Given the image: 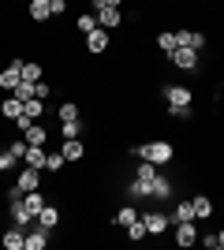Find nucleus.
I'll return each mask as SVG.
<instances>
[{"instance_id": "nucleus-1", "label": "nucleus", "mask_w": 224, "mask_h": 250, "mask_svg": "<svg viewBox=\"0 0 224 250\" xmlns=\"http://www.w3.org/2000/svg\"><path fill=\"white\" fill-rule=\"evenodd\" d=\"M135 157H146V161H153V165H172V142H164V138H157V142H146V146H135L131 149Z\"/></svg>"}, {"instance_id": "nucleus-2", "label": "nucleus", "mask_w": 224, "mask_h": 250, "mask_svg": "<svg viewBox=\"0 0 224 250\" xmlns=\"http://www.w3.org/2000/svg\"><path fill=\"white\" fill-rule=\"evenodd\" d=\"M38 183H41V168H22L19 176H15V187H19V194H30V190H38Z\"/></svg>"}, {"instance_id": "nucleus-3", "label": "nucleus", "mask_w": 224, "mask_h": 250, "mask_svg": "<svg viewBox=\"0 0 224 250\" xmlns=\"http://www.w3.org/2000/svg\"><path fill=\"white\" fill-rule=\"evenodd\" d=\"M198 243V224L194 220H183V224H176V247H194Z\"/></svg>"}, {"instance_id": "nucleus-4", "label": "nucleus", "mask_w": 224, "mask_h": 250, "mask_svg": "<svg viewBox=\"0 0 224 250\" xmlns=\"http://www.w3.org/2000/svg\"><path fill=\"white\" fill-rule=\"evenodd\" d=\"M108 42H112V30H101V26H97V30L86 34V49L94 52V56H101V52L108 49Z\"/></svg>"}, {"instance_id": "nucleus-5", "label": "nucleus", "mask_w": 224, "mask_h": 250, "mask_svg": "<svg viewBox=\"0 0 224 250\" xmlns=\"http://www.w3.org/2000/svg\"><path fill=\"white\" fill-rule=\"evenodd\" d=\"M172 63H176L180 71H194V67H198V52L187 49V45H180V49L172 52Z\"/></svg>"}, {"instance_id": "nucleus-6", "label": "nucleus", "mask_w": 224, "mask_h": 250, "mask_svg": "<svg viewBox=\"0 0 224 250\" xmlns=\"http://www.w3.org/2000/svg\"><path fill=\"white\" fill-rule=\"evenodd\" d=\"M19 79H22V60H11V67L0 71V90H15Z\"/></svg>"}, {"instance_id": "nucleus-7", "label": "nucleus", "mask_w": 224, "mask_h": 250, "mask_svg": "<svg viewBox=\"0 0 224 250\" xmlns=\"http://www.w3.org/2000/svg\"><path fill=\"white\" fill-rule=\"evenodd\" d=\"M176 42L187 45V49H194V52H202L205 49V34L202 30H176Z\"/></svg>"}, {"instance_id": "nucleus-8", "label": "nucleus", "mask_w": 224, "mask_h": 250, "mask_svg": "<svg viewBox=\"0 0 224 250\" xmlns=\"http://www.w3.org/2000/svg\"><path fill=\"white\" fill-rule=\"evenodd\" d=\"M164 101L168 104H191V86H180V83L164 86Z\"/></svg>"}, {"instance_id": "nucleus-9", "label": "nucleus", "mask_w": 224, "mask_h": 250, "mask_svg": "<svg viewBox=\"0 0 224 250\" xmlns=\"http://www.w3.org/2000/svg\"><path fill=\"white\" fill-rule=\"evenodd\" d=\"M142 220H146L149 235H164V231H168V217H164V213H142Z\"/></svg>"}, {"instance_id": "nucleus-10", "label": "nucleus", "mask_w": 224, "mask_h": 250, "mask_svg": "<svg viewBox=\"0 0 224 250\" xmlns=\"http://www.w3.org/2000/svg\"><path fill=\"white\" fill-rule=\"evenodd\" d=\"M26 15H30L34 22H45L49 15H53V0H30V8H26Z\"/></svg>"}, {"instance_id": "nucleus-11", "label": "nucleus", "mask_w": 224, "mask_h": 250, "mask_svg": "<svg viewBox=\"0 0 224 250\" xmlns=\"http://www.w3.org/2000/svg\"><path fill=\"white\" fill-rule=\"evenodd\" d=\"M45 247H49V231H45L41 224H38L34 231H26V247L22 250H45Z\"/></svg>"}, {"instance_id": "nucleus-12", "label": "nucleus", "mask_w": 224, "mask_h": 250, "mask_svg": "<svg viewBox=\"0 0 224 250\" xmlns=\"http://www.w3.org/2000/svg\"><path fill=\"white\" fill-rule=\"evenodd\" d=\"M22 206H26V213H30V217H38V213H41L49 202H45L41 190H30V194H22Z\"/></svg>"}, {"instance_id": "nucleus-13", "label": "nucleus", "mask_w": 224, "mask_h": 250, "mask_svg": "<svg viewBox=\"0 0 224 250\" xmlns=\"http://www.w3.org/2000/svg\"><path fill=\"white\" fill-rule=\"evenodd\" d=\"M38 224H41V228H45V231H53V228H56V224H60V209H56V206H53V202H49V206H45V209H41V213H38Z\"/></svg>"}, {"instance_id": "nucleus-14", "label": "nucleus", "mask_w": 224, "mask_h": 250, "mask_svg": "<svg viewBox=\"0 0 224 250\" xmlns=\"http://www.w3.org/2000/svg\"><path fill=\"white\" fill-rule=\"evenodd\" d=\"M4 247H8V250H22V247H26V231L11 224V228L4 231Z\"/></svg>"}, {"instance_id": "nucleus-15", "label": "nucleus", "mask_w": 224, "mask_h": 250, "mask_svg": "<svg viewBox=\"0 0 224 250\" xmlns=\"http://www.w3.org/2000/svg\"><path fill=\"white\" fill-rule=\"evenodd\" d=\"M22 161L30 168H45V161H49V153H45V146H26V153H22Z\"/></svg>"}, {"instance_id": "nucleus-16", "label": "nucleus", "mask_w": 224, "mask_h": 250, "mask_svg": "<svg viewBox=\"0 0 224 250\" xmlns=\"http://www.w3.org/2000/svg\"><path fill=\"white\" fill-rule=\"evenodd\" d=\"M30 213H26V206H22V198H15L11 202V224H15V228H26V224H30Z\"/></svg>"}, {"instance_id": "nucleus-17", "label": "nucleus", "mask_w": 224, "mask_h": 250, "mask_svg": "<svg viewBox=\"0 0 224 250\" xmlns=\"http://www.w3.org/2000/svg\"><path fill=\"white\" fill-rule=\"evenodd\" d=\"M45 138H49V135H45L41 124H30L26 131H22V142H26V146H45Z\"/></svg>"}, {"instance_id": "nucleus-18", "label": "nucleus", "mask_w": 224, "mask_h": 250, "mask_svg": "<svg viewBox=\"0 0 224 250\" xmlns=\"http://www.w3.org/2000/svg\"><path fill=\"white\" fill-rule=\"evenodd\" d=\"M191 206H194V217H198V220L213 217V202L205 198V194H194V198H191Z\"/></svg>"}, {"instance_id": "nucleus-19", "label": "nucleus", "mask_w": 224, "mask_h": 250, "mask_svg": "<svg viewBox=\"0 0 224 250\" xmlns=\"http://www.w3.org/2000/svg\"><path fill=\"white\" fill-rule=\"evenodd\" d=\"M172 220H176V224H183V220H198V217H194V206H191V198H187V202H180V206L172 209Z\"/></svg>"}, {"instance_id": "nucleus-20", "label": "nucleus", "mask_w": 224, "mask_h": 250, "mask_svg": "<svg viewBox=\"0 0 224 250\" xmlns=\"http://www.w3.org/2000/svg\"><path fill=\"white\" fill-rule=\"evenodd\" d=\"M157 45H161V52H168V56H172V52L180 49V42H176V30H161V34H157Z\"/></svg>"}, {"instance_id": "nucleus-21", "label": "nucleus", "mask_w": 224, "mask_h": 250, "mask_svg": "<svg viewBox=\"0 0 224 250\" xmlns=\"http://www.w3.org/2000/svg\"><path fill=\"white\" fill-rule=\"evenodd\" d=\"M75 30H79V34H90V30H97V15H94V11H82V15L75 19Z\"/></svg>"}, {"instance_id": "nucleus-22", "label": "nucleus", "mask_w": 224, "mask_h": 250, "mask_svg": "<svg viewBox=\"0 0 224 250\" xmlns=\"http://www.w3.org/2000/svg\"><path fill=\"white\" fill-rule=\"evenodd\" d=\"M0 116H8V120H19V116H22V101H19V97H8V101L0 104Z\"/></svg>"}, {"instance_id": "nucleus-23", "label": "nucleus", "mask_w": 224, "mask_h": 250, "mask_svg": "<svg viewBox=\"0 0 224 250\" xmlns=\"http://www.w3.org/2000/svg\"><path fill=\"white\" fill-rule=\"evenodd\" d=\"M60 153H64L67 161H82V153H86V149H82V142H79V138H67Z\"/></svg>"}, {"instance_id": "nucleus-24", "label": "nucleus", "mask_w": 224, "mask_h": 250, "mask_svg": "<svg viewBox=\"0 0 224 250\" xmlns=\"http://www.w3.org/2000/svg\"><path fill=\"white\" fill-rule=\"evenodd\" d=\"M146 235H149V231H146V220H142V217L127 224V239H131V243H142Z\"/></svg>"}, {"instance_id": "nucleus-25", "label": "nucleus", "mask_w": 224, "mask_h": 250, "mask_svg": "<svg viewBox=\"0 0 224 250\" xmlns=\"http://www.w3.org/2000/svg\"><path fill=\"white\" fill-rule=\"evenodd\" d=\"M22 79H26V83H41V63L38 60H22Z\"/></svg>"}, {"instance_id": "nucleus-26", "label": "nucleus", "mask_w": 224, "mask_h": 250, "mask_svg": "<svg viewBox=\"0 0 224 250\" xmlns=\"http://www.w3.org/2000/svg\"><path fill=\"white\" fill-rule=\"evenodd\" d=\"M153 198H172V179L153 176Z\"/></svg>"}, {"instance_id": "nucleus-27", "label": "nucleus", "mask_w": 224, "mask_h": 250, "mask_svg": "<svg viewBox=\"0 0 224 250\" xmlns=\"http://www.w3.org/2000/svg\"><path fill=\"white\" fill-rule=\"evenodd\" d=\"M168 116H172V120H180V124L194 120V116H191V104H168Z\"/></svg>"}, {"instance_id": "nucleus-28", "label": "nucleus", "mask_w": 224, "mask_h": 250, "mask_svg": "<svg viewBox=\"0 0 224 250\" xmlns=\"http://www.w3.org/2000/svg\"><path fill=\"white\" fill-rule=\"evenodd\" d=\"M112 220H116V224H123V228H127L131 220H139V209H135V206H123V209H120V213H116V217H112Z\"/></svg>"}, {"instance_id": "nucleus-29", "label": "nucleus", "mask_w": 224, "mask_h": 250, "mask_svg": "<svg viewBox=\"0 0 224 250\" xmlns=\"http://www.w3.org/2000/svg\"><path fill=\"white\" fill-rule=\"evenodd\" d=\"M11 97H19V101H30V97H34V83H26V79H19V86L11 90Z\"/></svg>"}, {"instance_id": "nucleus-30", "label": "nucleus", "mask_w": 224, "mask_h": 250, "mask_svg": "<svg viewBox=\"0 0 224 250\" xmlns=\"http://www.w3.org/2000/svg\"><path fill=\"white\" fill-rule=\"evenodd\" d=\"M60 131H64V138H79V135H82V120H64Z\"/></svg>"}, {"instance_id": "nucleus-31", "label": "nucleus", "mask_w": 224, "mask_h": 250, "mask_svg": "<svg viewBox=\"0 0 224 250\" xmlns=\"http://www.w3.org/2000/svg\"><path fill=\"white\" fill-rule=\"evenodd\" d=\"M64 165H67V157H64V153H49V161H45V168H49V172H60Z\"/></svg>"}, {"instance_id": "nucleus-32", "label": "nucleus", "mask_w": 224, "mask_h": 250, "mask_svg": "<svg viewBox=\"0 0 224 250\" xmlns=\"http://www.w3.org/2000/svg\"><path fill=\"white\" fill-rule=\"evenodd\" d=\"M15 161H19V157L11 153V149H4V153H0V172H8V168H15Z\"/></svg>"}, {"instance_id": "nucleus-33", "label": "nucleus", "mask_w": 224, "mask_h": 250, "mask_svg": "<svg viewBox=\"0 0 224 250\" xmlns=\"http://www.w3.org/2000/svg\"><path fill=\"white\" fill-rule=\"evenodd\" d=\"M60 120H79V104H60Z\"/></svg>"}, {"instance_id": "nucleus-34", "label": "nucleus", "mask_w": 224, "mask_h": 250, "mask_svg": "<svg viewBox=\"0 0 224 250\" xmlns=\"http://www.w3.org/2000/svg\"><path fill=\"white\" fill-rule=\"evenodd\" d=\"M49 94H53V86L45 83V79H41V83H34V97H41V101H45Z\"/></svg>"}, {"instance_id": "nucleus-35", "label": "nucleus", "mask_w": 224, "mask_h": 250, "mask_svg": "<svg viewBox=\"0 0 224 250\" xmlns=\"http://www.w3.org/2000/svg\"><path fill=\"white\" fill-rule=\"evenodd\" d=\"M8 149H11V153H15V157H19V161H22V153H26V142H22V138H19V142H11Z\"/></svg>"}, {"instance_id": "nucleus-36", "label": "nucleus", "mask_w": 224, "mask_h": 250, "mask_svg": "<svg viewBox=\"0 0 224 250\" xmlns=\"http://www.w3.org/2000/svg\"><path fill=\"white\" fill-rule=\"evenodd\" d=\"M202 247L205 250H217V247H221V239H217V235H202Z\"/></svg>"}, {"instance_id": "nucleus-37", "label": "nucleus", "mask_w": 224, "mask_h": 250, "mask_svg": "<svg viewBox=\"0 0 224 250\" xmlns=\"http://www.w3.org/2000/svg\"><path fill=\"white\" fill-rule=\"evenodd\" d=\"M64 8H67V0H53V15H64Z\"/></svg>"}, {"instance_id": "nucleus-38", "label": "nucleus", "mask_w": 224, "mask_h": 250, "mask_svg": "<svg viewBox=\"0 0 224 250\" xmlns=\"http://www.w3.org/2000/svg\"><path fill=\"white\" fill-rule=\"evenodd\" d=\"M105 4H112V8H120V4H123V0H105Z\"/></svg>"}, {"instance_id": "nucleus-39", "label": "nucleus", "mask_w": 224, "mask_h": 250, "mask_svg": "<svg viewBox=\"0 0 224 250\" xmlns=\"http://www.w3.org/2000/svg\"><path fill=\"white\" fill-rule=\"evenodd\" d=\"M217 239H221V247H224V231H217Z\"/></svg>"}]
</instances>
